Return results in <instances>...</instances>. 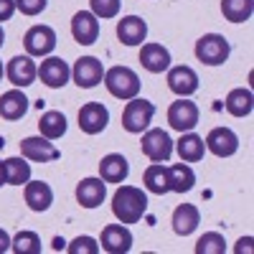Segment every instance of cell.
Returning <instances> with one entry per match:
<instances>
[{"label": "cell", "instance_id": "obj_1", "mask_svg": "<svg viewBox=\"0 0 254 254\" xmlns=\"http://www.w3.org/2000/svg\"><path fill=\"white\" fill-rule=\"evenodd\" d=\"M112 214L120 224H137L147 214V193L137 186H120L112 196Z\"/></svg>", "mask_w": 254, "mask_h": 254}, {"label": "cell", "instance_id": "obj_2", "mask_svg": "<svg viewBox=\"0 0 254 254\" xmlns=\"http://www.w3.org/2000/svg\"><path fill=\"white\" fill-rule=\"evenodd\" d=\"M104 87H107V92L117 99H132L140 94V76L137 71H132L130 66H112L104 71Z\"/></svg>", "mask_w": 254, "mask_h": 254}, {"label": "cell", "instance_id": "obj_3", "mask_svg": "<svg viewBox=\"0 0 254 254\" xmlns=\"http://www.w3.org/2000/svg\"><path fill=\"white\" fill-rule=\"evenodd\" d=\"M153 117H155V104L142 97H132L127 99V107L122 112V127L130 135H142L150 127Z\"/></svg>", "mask_w": 254, "mask_h": 254}, {"label": "cell", "instance_id": "obj_4", "mask_svg": "<svg viewBox=\"0 0 254 254\" xmlns=\"http://www.w3.org/2000/svg\"><path fill=\"white\" fill-rule=\"evenodd\" d=\"M231 54V44L221 33H203L196 41V59L206 66H221Z\"/></svg>", "mask_w": 254, "mask_h": 254}, {"label": "cell", "instance_id": "obj_5", "mask_svg": "<svg viewBox=\"0 0 254 254\" xmlns=\"http://www.w3.org/2000/svg\"><path fill=\"white\" fill-rule=\"evenodd\" d=\"M140 147H142V155L147 160H153V163H165L173 155V140L165 130H160V127H153V130L147 127V130L142 132Z\"/></svg>", "mask_w": 254, "mask_h": 254}, {"label": "cell", "instance_id": "obj_6", "mask_svg": "<svg viewBox=\"0 0 254 254\" xmlns=\"http://www.w3.org/2000/svg\"><path fill=\"white\" fill-rule=\"evenodd\" d=\"M198 117H201V112L196 107V102H190L188 97H178L168 107V125L176 132H190L198 125Z\"/></svg>", "mask_w": 254, "mask_h": 254}, {"label": "cell", "instance_id": "obj_7", "mask_svg": "<svg viewBox=\"0 0 254 254\" xmlns=\"http://www.w3.org/2000/svg\"><path fill=\"white\" fill-rule=\"evenodd\" d=\"M23 49L28 56H51V51L56 49V31L51 26H31L23 36Z\"/></svg>", "mask_w": 254, "mask_h": 254}, {"label": "cell", "instance_id": "obj_8", "mask_svg": "<svg viewBox=\"0 0 254 254\" xmlns=\"http://www.w3.org/2000/svg\"><path fill=\"white\" fill-rule=\"evenodd\" d=\"M5 76H8V81L13 84L15 89L31 87V84L38 79V66H36L33 56H28V54L13 56V59L8 61V66H5Z\"/></svg>", "mask_w": 254, "mask_h": 254}, {"label": "cell", "instance_id": "obj_9", "mask_svg": "<svg viewBox=\"0 0 254 254\" xmlns=\"http://www.w3.org/2000/svg\"><path fill=\"white\" fill-rule=\"evenodd\" d=\"M71 79L79 89H94L97 84L104 79V66L97 56H81L76 59L74 69H71Z\"/></svg>", "mask_w": 254, "mask_h": 254}, {"label": "cell", "instance_id": "obj_10", "mask_svg": "<svg viewBox=\"0 0 254 254\" xmlns=\"http://www.w3.org/2000/svg\"><path fill=\"white\" fill-rule=\"evenodd\" d=\"M20 155L31 163H54L61 158L59 147L54 145V140L44 137V135H36V137H26L20 140Z\"/></svg>", "mask_w": 254, "mask_h": 254}, {"label": "cell", "instance_id": "obj_11", "mask_svg": "<svg viewBox=\"0 0 254 254\" xmlns=\"http://www.w3.org/2000/svg\"><path fill=\"white\" fill-rule=\"evenodd\" d=\"M110 125V110L102 102H87L79 110V130L84 135H99Z\"/></svg>", "mask_w": 254, "mask_h": 254}, {"label": "cell", "instance_id": "obj_12", "mask_svg": "<svg viewBox=\"0 0 254 254\" xmlns=\"http://www.w3.org/2000/svg\"><path fill=\"white\" fill-rule=\"evenodd\" d=\"M203 142H206V150L214 153L216 158H231L239 150V135L231 127H214Z\"/></svg>", "mask_w": 254, "mask_h": 254}, {"label": "cell", "instance_id": "obj_13", "mask_svg": "<svg viewBox=\"0 0 254 254\" xmlns=\"http://www.w3.org/2000/svg\"><path fill=\"white\" fill-rule=\"evenodd\" d=\"M69 76H71L69 64L64 61V59H59V56H46L44 61H41V66H38V79L44 81L49 89L66 87Z\"/></svg>", "mask_w": 254, "mask_h": 254}, {"label": "cell", "instance_id": "obj_14", "mask_svg": "<svg viewBox=\"0 0 254 254\" xmlns=\"http://www.w3.org/2000/svg\"><path fill=\"white\" fill-rule=\"evenodd\" d=\"M102 249L110 254H127L132 249V231L127 229V224H107L102 229Z\"/></svg>", "mask_w": 254, "mask_h": 254}, {"label": "cell", "instance_id": "obj_15", "mask_svg": "<svg viewBox=\"0 0 254 254\" xmlns=\"http://www.w3.org/2000/svg\"><path fill=\"white\" fill-rule=\"evenodd\" d=\"M71 36L79 46H92L99 38V18L92 10H79L71 18Z\"/></svg>", "mask_w": 254, "mask_h": 254}, {"label": "cell", "instance_id": "obj_16", "mask_svg": "<svg viewBox=\"0 0 254 254\" xmlns=\"http://www.w3.org/2000/svg\"><path fill=\"white\" fill-rule=\"evenodd\" d=\"M168 89L178 97H190L198 92V74L181 64V66H171L168 69Z\"/></svg>", "mask_w": 254, "mask_h": 254}, {"label": "cell", "instance_id": "obj_17", "mask_svg": "<svg viewBox=\"0 0 254 254\" xmlns=\"http://www.w3.org/2000/svg\"><path fill=\"white\" fill-rule=\"evenodd\" d=\"M140 64L145 71L150 74H163L171 69V51L163 44H142L140 49Z\"/></svg>", "mask_w": 254, "mask_h": 254}, {"label": "cell", "instance_id": "obj_18", "mask_svg": "<svg viewBox=\"0 0 254 254\" xmlns=\"http://www.w3.org/2000/svg\"><path fill=\"white\" fill-rule=\"evenodd\" d=\"M28 107H31L28 97L20 89H15V87L8 89L5 94H0V117L8 120V122H18L20 117H26Z\"/></svg>", "mask_w": 254, "mask_h": 254}, {"label": "cell", "instance_id": "obj_19", "mask_svg": "<svg viewBox=\"0 0 254 254\" xmlns=\"http://www.w3.org/2000/svg\"><path fill=\"white\" fill-rule=\"evenodd\" d=\"M23 198H26L31 211L44 214V211H49L51 203H54V188L46 181H28L26 190H23Z\"/></svg>", "mask_w": 254, "mask_h": 254}, {"label": "cell", "instance_id": "obj_20", "mask_svg": "<svg viewBox=\"0 0 254 254\" xmlns=\"http://www.w3.org/2000/svg\"><path fill=\"white\" fill-rule=\"evenodd\" d=\"M117 38L125 46H140L147 38V23L140 15H125L117 20Z\"/></svg>", "mask_w": 254, "mask_h": 254}, {"label": "cell", "instance_id": "obj_21", "mask_svg": "<svg viewBox=\"0 0 254 254\" xmlns=\"http://www.w3.org/2000/svg\"><path fill=\"white\" fill-rule=\"evenodd\" d=\"M107 198V183L102 178H84L76 186V201L84 208H97Z\"/></svg>", "mask_w": 254, "mask_h": 254}, {"label": "cell", "instance_id": "obj_22", "mask_svg": "<svg viewBox=\"0 0 254 254\" xmlns=\"http://www.w3.org/2000/svg\"><path fill=\"white\" fill-rule=\"evenodd\" d=\"M127 176H130V163H127L125 155L110 153V155L102 158V163H99V178L104 183H125Z\"/></svg>", "mask_w": 254, "mask_h": 254}, {"label": "cell", "instance_id": "obj_23", "mask_svg": "<svg viewBox=\"0 0 254 254\" xmlns=\"http://www.w3.org/2000/svg\"><path fill=\"white\" fill-rule=\"evenodd\" d=\"M171 224H173V231L178 237H190L198 229V224H201V211L193 203H181L173 211Z\"/></svg>", "mask_w": 254, "mask_h": 254}, {"label": "cell", "instance_id": "obj_24", "mask_svg": "<svg viewBox=\"0 0 254 254\" xmlns=\"http://www.w3.org/2000/svg\"><path fill=\"white\" fill-rule=\"evenodd\" d=\"M176 150H178L183 163H198L206 155V142L193 130H190V132H181V140L176 142Z\"/></svg>", "mask_w": 254, "mask_h": 254}, {"label": "cell", "instance_id": "obj_25", "mask_svg": "<svg viewBox=\"0 0 254 254\" xmlns=\"http://www.w3.org/2000/svg\"><path fill=\"white\" fill-rule=\"evenodd\" d=\"M142 183L145 190H150L155 196H165L171 193V183H168V168L163 163H150L142 173Z\"/></svg>", "mask_w": 254, "mask_h": 254}, {"label": "cell", "instance_id": "obj_26", "mask_svg": "<svg viewBox=\"0 0 254 254\" xmlns=\"http://www.w3.org/2000/svg\"><path fill=\"white\" fill-rule=\"evenodd\" d=\"M224 107L231 117H249L252 110H254V97L249 89L244 87H237V89H231L224 99Z\"/></svg>", "mask_w": 254, "mask_h": 254}, {"label": "cell", "instance_id": "obj_27", "mask_svg": "<svg viewBox=\"0 0 254 254\" xmlns=\"http://www.w3.org/2000/svg\"><path fill=\"white\" fill-rule=\"evenodd\" d=\"M168 183H171V190H176V193H188L190 188L196 186V173L193 168H190L188 163H176L168 168Z\"/></svg>", "mask_w": 254, "mask_h": 254}, {"label": "cell", "instance_id": "obj_28", "mask_svg": "<svg viewBox=\"0 0 254 254\" xmlns=\"http://www.w3.org/2000/svg\"><path fill=\"white\" fill-rule=\"evenodd\" d=\"M38 132L44 137H49V140L64 137V135H66V117H64V112H59V110L44 112L41 120H38Z\"/></svg>", "mask_w": 254, "mask_h": 254}, {"label": "cell", "instance_id": "obj_29", "mask_svg": "<svg viewBox=\"0 0 254 254\" xmlns=\"http://www.w3.org/2000/svg\"><path fill=\"white\" fill-rule=\"evenodd\" d=\"M221 13L229 23H247L254 13V0H221Z\"/></svg>", "mask_w": 254, "mask_h": 254}, {"label": "cell", "instance_id": "obj_30", "mask_svg": "<svg viewBox=\"0 0 254 254\" xmlns=\"http://www.w3.org/2000/svg\"><path fill=\"white\" fill-rule=\"evenodd\" d=\"M31 181V163L20 158H8L5 160V186H26Z\"/></svg>", "mask_w": 254, "mask_h": 254}, {"label": "cell", "instance_id": "obj_31", "mask_svg": "<svg viewBox=\"0 0 254 254\" xmlns=\"http://www.w3.org/2000/svg\"><path fill=\"white\" fill-rule=\"evenodd\" d=\"M10 249L15 254H41V237L36 231H18L10 242Z\"/></svg>", "mask_w": 254, "mask_h": 254}, {"label": "cell", "instance_id": "obj_32", "mask_svg": "<svg viewBox=\"0 0 254 254\" xmlns=\"http://www.w3.org/2000/svg\"><path fill=\"white\" fill-rule=\"evenodd\" d=\"M226 252V239L219 231H206L196 242V254H224Z\"/></svg>", "mask_w": 254, "mask_h": 254}, {"label": "cell", "instance_id": "obj_33", "mask_svg": "<svg viewBox=\"0 0 254 254\" xmlns=\"http://www.w3.org/2000/svg\"><path fill=\"white\" fill-rule=\"evenodd\" d=\"M120 8H122V0H89V10L97 18H102V20L117 18L120 15Z\"/></svg>", "mask_w": 254, "mask_h": 254}, {"label": "cell", "instance_id": "obj_34", "mask_svg": "<svg viewBox=\"0 0 254 254\" xmlns=\"http://www.w3.org/2000/svg\"><path fill=\"white\" fill-rule=\"evenodd\" d=\"M66 249H69V254H97L99 252V242L94 237H76Z\"/></svg>", "mask_w": 254, "mask_h": 254}, {"label": "cell", "instance_id": "obj_35", "mask_svg": "<svg viewBox=\"0 0 254 254\" xmlns=\"http://www.w3.org/2000/svg\"><path fill=\"white\" fill-rule=\"evenodd\" d=\"M49 5V0H15V10H20L23 15H38L44 13Z\"/></svg>", "mask_w": 254, "mask_h": 254}, {"label": "cell", "instance_id": "obj_36", "mask_svg": "<svg viewBox=\"0 0 254 254\" xmlns=\"http://www.w3.org/2000/svg\"><path fill=\"white\" fill-rule=\"evenodd\" d=\"M13 13H15V0H0V23L10 20Z\"/></svg>", "mask_w": 254, "mask_h": 254}, {"label": "cell", "instance_id": "obj_37", "mask_svg": "<svg viewBox=\"0 0 254 254\" xmlns=\"http://www.w3.org/2000/svg\"><path fill=\"white\" fill-rule=\"evenodd\" d=\"M252 244H254V239H252V237L239 239V242H237V247H234V252H237V254H244V252L249 254V252H252Z\"/></svg>", "mask_w": 254, "mask_h": 254}, {"label": "cell", "instance_id": "obj_38", "mask_svg": "<svg viewBox=\"0 0 254 254\" xmlns=\"http://www.w3.org/2000/svg\"><path fill=\"white\" fill-rule=\"evenodd\" d=\"M10 242H13V239L8 237V231L0 229V254H5V252L10 249Z\"/></svg>", "mask_w": 254, "mask_h": 254}, {"label": "cell", "instance_id": "obj_39", "mask_svg": "<svg viewBox=\"0 0 254 254\" xmlns=\"http://www.w3.org/2000/svg\"><path fill=\"white\" fill-rule=\"evenodd\" d=\"M0 186H5V160H0Z\"/></svg>", "mask_w": 254, "mask_h": 254}, {"label": "cell", "instance_id": "obj_40", "mask_svg": "<svg viewBox=\"0 0 254 254\" xmlns=\"http://www.w3.org/2000/svg\"><path fill=\"white\" fill-rule=\"evenodd\" d=\"M64 244H66V242H64V239H59V237L54 239V249H56V252H59V249H64Z\"/></svg>", "mask_w": 254, "mask_h": 254}, {"label": "cell", "instance_id": "obj_41", "mask_svg": "<svg viewBox=\"0 0 254 254\" xmlns=\"http://www.w3.org/2000/svg\"><path fill=\"white\" fill-rule=\"evenodd\" d=\"M3 44H5V31H3V26H0V49H3Z\"/></svg>", "mask_w": 254, "mask_h": 254}, {"label": "cell", "instance_id": "obj_42", "mask_svg": "<svg viewBox=\"0 0 254 254\" xmlns=\"http://www.w3.org/2000/svg\"><path fill=\"white\" fill-rule=\"evenodd\" d=\"M3 74H5V69H3V61H0V79H3Z\"/></svg>", "mask_w": 254, "mask_h": 254}, {"label": "cell", "instance_id": "obj_43", "mask_svg": "<svg viewBox=\"0 0 254 254\" xmlns=\"http://www.w3.org/2000/svg\"><path fill=\"white\" fill-rule=\"evenodd\" d=\"M3 145H5V140H3V137H0V147H3Z\"/></svg>", "mask_w": 254, "mask_h": 254}]
</instances>
